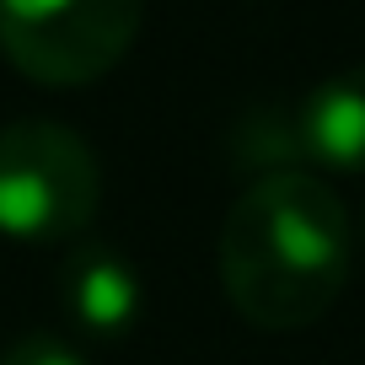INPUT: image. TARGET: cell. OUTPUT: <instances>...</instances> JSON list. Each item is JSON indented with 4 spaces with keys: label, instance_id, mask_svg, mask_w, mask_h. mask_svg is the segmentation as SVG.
<instances>
[{
    "label": "cell",
    "instance_id": "3",
    "mask_svg": "<svg viewBox=\"0 0 365 365\" xmlns=\"http://www.w3.org/2000/svg\"><path fill=\"white\" fill-rule=\"evenodd\" d=\"M145 0H0V54L38 86H91L135 48Z\"/></svg>",
    "mask_w": 365,
    "mask_h": 365
},
{
    "label": "cell",
    "instance_id": "7",
    "mask_svg": "<svg viewBox=\"0 0 365 365\" xmlns=\"http://www.w3.org/2000/svg\"><path fill=\"white\" fill-rule=\"evenodd\" d=\"M354 242H360V258H365V210H360V231H354Z\"/></svg>",
    "mask_w": 365,
    "mask_h": 365
},
{
    "label": "cell",
    "instance_id": "2",
    "mask_svg": "<svg viewBox=\"0 0 365 365\" xmlns=\"http://www.w3.org/2000/svg\"><path fill=\"white\" fill-rule=\"evenodd\" d=\"M103 161L54 118H16L0 129V237L70 242L97 220Z\"/></svg>",
    "mask_w": 365,
    "mask_h": 365
},
{
    "label": "cell",
    "instance_id": "6",
    "mask_svg": "<svg viewBox=\"0 0 365 365\" xmlns=\"http://www.w3.org/2000/svg\"><path fill=\"white\" fill-rule=\"evenodd\" d=\"M0 365H86V354L59 333H22L0 349Z\"/></svg>",
    "mask_w": 365,
    "mask_h": 365
},
{
    "label": "cell",
    "instance_id": "5",
    "mask_svg": "<svg viewBox=\"0 0 365 365\" xmlns=\"http://www.w3.org/2000/svg\"><path fill=\"white\" fill-rule=\"evenodd\" d=\"M290 113H296L301 161L333 172H365V65L317 81Z\"/></svg>",
    "mask_w": 365,
    "mask_h": 365
},
{
    "label": "cell",
    "instance_id": "4",
    "mask_svg": "<svg viewBox=\"0 0 365 365\" xmlns=\"http://www.w3.org/2000/svg\"><path fill=\"white\" fill-rule=\"evenodd\" d=\"M59 301H65L70 328H81L86 339H124L140 322L145 285L124 252L76 247L59 263Z\"/></svg>",
    "mask_w": 365,
    "mask_h": 365
},
{
    "label": "cell",
    "instance_id": "1",
    "mask_svg": "<svg viewBox=\"0 0 365 365\" xmlns=\"http://www.w3.org/2000/svg\"><path fill=\"white\" fill-rule=\"evenodd\" d=\"M354 263L344 199L307 167L263 172L220 226V285L237 317L285 333L328 317Z\"/></svg>",
    "mask_w": 365,
    "mask_h": 365
}]
</instances>
